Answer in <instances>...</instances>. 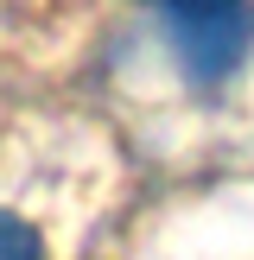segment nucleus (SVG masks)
Instances as JSON below:
<instances>
[{"label":"nucleus","instance_id":"obj_1","mask_svg":"<svg viewBox=\"0 0 254 260\" xmlns=\"http://www.w3.org/2000/svg\"><path fill=\"white\" fill-rule=\"evenodd\" d=\"M159 25L190 83H223L254 51V0H159Z\"/></svg>","mask_w":254,"mask_h":260},{"label":"nucleus","instance_id":"obj_2","mask_svg":"<svg viewBox=\"0 0 254 260\" xmlns=\"http://www.w3.org/2000/svg\"><path fill=\"white\" fill-rule=\"evenodd\" d=\"M0 260H45L38 229L25 222V216H13V210H0Z\"/></svg>","mask_w":254,"mask_h":260}]
</instances>
